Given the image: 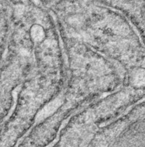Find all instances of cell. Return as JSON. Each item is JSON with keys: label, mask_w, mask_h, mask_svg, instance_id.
Returning a JSON list of instances; mask_svg holds the SVG:
<instances>
[{"label": "cell", "mask_w": 145, "mask_h": 147, "mask_svg": "<svg viewBox=\"0 0 145 147\" xmlns=\"http://www.w3.org/2000/svg\"><path fill=\"white\" fill-rule=\"evenodd\" d=\"M30 34L32 40L36 42L41 41L44 37V30L42 28L38 25H35L32 27Z\"/></svg>", "instance_id": "cell-1"}]
</instances>
